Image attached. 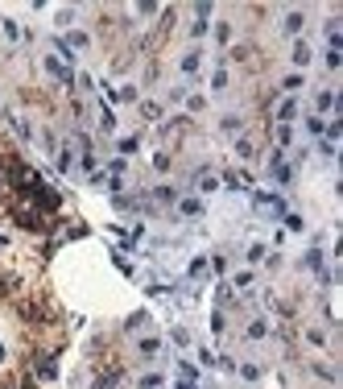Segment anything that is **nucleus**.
Here are the masks:
<instances>
[{
    "instance_id": "4",
    "label": "nucleus",
    "mask_w": 343,
    "mask_h": 389,
    "mask_svg": "<svg viewBox=\"0 0 343 389\" xmlns=\"http://www.w3.org/2000/svg\"><path fill=\"white\" fill-rule=\"evenodd\" d=\"M178 389H199V385H191V381H182V385H178Z\"/></svg>"
},
{
    "instance_id": "1",
    "label": "nucleus",
    "mask_w": 343,
    "mask_h": 389,
    "mask_svg": "<svg viewBox=\"0 0 343 389\" xmlns=\"http://www.w3.org/2000/svg\"><path fill=\"white\" fill-rule=\"evenodd\" d=\"M0 34H5L9 42H17V38H21V29H17V21H0Z\"/></svg>"
},
{
    "instance_id": "2",
    "label": "nucleus",
    "mask_w": 343,
    "mask_h": 389,
    "mask_svg": "<svg viewBox=\"0 0 343 389\" xmlns=\"http://www.w3.org/2000/svg\"><path fill=\"white\" fill-rule=\"evenodd\" d=\"M298 29H302V13H290L286 17V34H298Z\"/></svg>"
},
{
    "instance_id": "3",
    "label": "nucleus",
    "mask_w": 343,
    "mask_h": 389,
    "mask_svg": "<svg viewBox=\"0 0 343 389\" xmlns=\"http://www.w3.org/2000/svg\"><path fill=\"white\" fill-rule=\"evenodd\" d=\"M294 62H298V67H306V62H310V50H306V46H298V50H294Z\"/></svg>"
}]
</instances>
